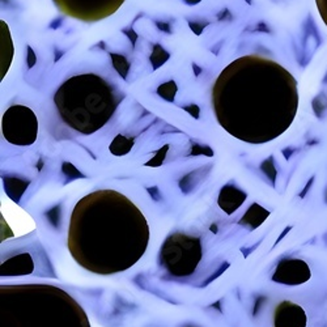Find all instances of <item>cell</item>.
Here are the masks:
<instances>
[{
	"label": "cell",
	"mask_w": 327,
	"mask_h": 327,
	"mask_svg": "<svg viewBox=\"0 0 327 327\" xmlns=\"http://www.w3.org/2000/svg\"><path fill=\"white\" fill-rule=\"evenodd\" d=\"M212 106L228 134L250 144H263L292 124L299 109L297 81L275 60L245 55L218 75Z\"/></svg>",
	"instance_id": "obj_1"
},
{
	"label": "cell",
	"mask_w": 327,
	"mask_h": 327,
	"mask_svg": "<svg viewBox=\"0 0 327 327\" xmlns=\"http://www.w3.org/2000/svg\"><path fill=\"white\" fill-rule=\"evenodd\" d=\"M54 102L64 123L80 134L91 135L109 122L119 99L100 75L81 74L60 85Z\"/></svg>",
	"instance_id": "obj_2"
},
{
	"label": "cell",
	"mask_w": 327,
	"mask_h": 327,
	"mask_svg": "<svg viewBox=\"0 0 327 327\" xmlns=\"http://www.w3.org/2000/svg\"><path fill=\"white\" fill-rule=\"evenodd\" d=\"M202 257L201 241L185 234H173L161 249V260L174 276H187L197 268Z\"/></svg>",
	"instance_id": "obj_3"
},
{
	"label": "cell",
	"mask_w": 327,
	"mask_h": 327,
	"mask_svg": "<svg viewBox=\"0 0 327 327\" xmlns=\"http://www.w3.org/2000/svg\"><path fill=\"white\" fill-rule=\"evenodd\" d=\"M1 132L11 144L32 145L38 135V119L28 106L13 105L3 114Z\"/></svg>",
	"instance_id": "obj_4"
},
{
	"label": "cell",
	"mask_w": 327,
	"mask_h": 327,
	"mask_svg": "<svg viewBox=\"0 0 327 327\" xmlns=\"http://www.w3.org/2000/svg\"><path fill=\"white\" fill-rule=\"evenodd\" d=\"M60 12L84 22H97L115 13L124 0H53Z\"/></svg>",
	"instance_id": "obj_5"
},
{
	"label": "cell",
	"mask_w": 327,
	"mask_h": 327,
	"mask_svg": "<svg viewBox=\"0 0 327 327\" xmlns=\"http://www.w3.org/2000/svg\"><path fill=\"white\" fill-rule=\"evenodd\" d=\"M312 276L309 266L301 259H284L278 264L272 280L285 285H300Z\"/></svg>",
	"instance_id": "obj_6"
},
{
	"label": "cell",
	"mask_w": 327,
	"mask_h": 327,
	"mask_svg": "<svg viewBox=\"0 0 327 327\" xmlns=\"http://www.w3.org/2000/svg\"><path fill=\"white\" fill-rule=\"evenodd\" d=\"M305 310L291 301H283L275 309V327H306Z\"/></svg>",
	"instance_id": "obj_7"
},
{
	"label": "cell",
	"mask_w": 327,
	"mask_h": 327,
	"mask_svg": "<svg viewBox=\"0 0 327 327\" xmlns=\"http://www.w3.org/2000/svg\"><path fill=\"white\" fill-rule=\"evenodd\" d=\"M246 194L237 189L233 185H226L221 189L220 195H218V206L222 211H225L228 215H232L233 212L238 210L242 203L246 199Z\"/></svg>",
	"instance_id": "obj_8"
},
{
	"label": "cell",
	"mask_w": 327,
	"mask_h": 327,
	"mask_svg": "<svg viewBox=\"0 0 327 327\" xmlns=\"http://www.w3.org/2000/svg\"><path fill=\"white\" fill-rule=\"evenodd\" d=\"M33 271V262L28 254H21L4 262L1 266V275H25Z\"/></svg>",
	"instance_id": "obj_9"
},
{
	"label": "cell",
	"mask_w": 327,
	"mask_h": 327,
	"mask_svg": "<svg viewBox=\"0 0 327 327\" xmlns=\"http://www.w3.org/2000/svg\"><path fill=\"white\" fill-rule=\"evenodd\" d=\"M268 215H270V212L267 210H264L262 206L255 203L247 210V212L243 215V218L239 220V222H241V225H247L250 229H255L267 218Z\"/></svg>",
	"instance_id": "obj_10"
},
{
	"label": "cell",
	"mask_w": 327,
	"mask_h": 327,
	"mask_svg": "<svg viewBox=\"0 0 327 327\" xmlns=\"http://www.w3.org/2000/svg\"><path fill=\"white\" fill-rule=\"evenodd\" d=\"M132 140L130 139H127V137L122 136V135H118L113 140V143L110 144V152L113 153V155L120 156V155H126L127 152L130 151L131 148H132Z\"/></svg>",
	"instance_id": "obj_11"
},
{
	"label": "cell",
	"mask_w": 327,
	"mask_h": 327,
	"mask_svg": "<svg viewBox=\"0 0 327 327\" xmlns=\"http://www.w3.org/2000/svg\"><path fill=\"white\" fill-rule=\"evenodd\" d=\"M176 84H174L173 81H169V83L161 85V88L158 89V93H160L162 97H165L166 100H173L174 99V95H176Z\"/></svg>",
	"instance_id": "obj_12"
},
{
	"label": "cell",
	"mask_w": 327,
	"mask_h": 327,
	"mask_svg": "<svg viewBox=\"0 0 327 327\" xmlns=\"http://www.w3.org/2000/svg\"><path fill=\"white\" fill-rule=\"evenodd\" d=\"M229 267V263L228 262H224V263L221 264V266H220V268H218V271H216V272H214V274H212V276H210V278L207 279V280H206V282L203 283V287H207L208 284H210V283H212L215 280V279H218V276H220V275L222 274V272H225V270L226 268Z\"/></svg>",
	"instance_id": "obj_13"
},
{
	"label": "cell",
	"mask_w": 327,
	"mask_h": 327,
	"mask_svg": "<svg viewBox=\"0 0 327 327\" xmlns=\"http://www.w3.org/2000/svg\"><path fill=\"white\" fill-rule=\"evenodd\" d=\"M316 1L321 17H322V20L325 21V24L327 25V0H316Z\"/></svg>",
	"instance_id": "obj_14"
},
{
	"label": "cell",
	"mask_w": 327,
	"mask_h": 327,
	"mask_svg": "<svg viewBox=\"0 0 327 327\" xmlns=\"http://www.w3.org/2000/svg\"><path fill=\"white\" fill-rule=\"evenodd\" d=\"M49 218L54 226H58V224H59V208H55L51 212H49Z\"/></svg>",
	"instance_id": "obj_15"
},
{
	"label": "cell",
	"mask_w": 327,
	"mask_h": 327,
	"mask_svg": "<svg viewBox=\"0 0 327 327\" xmlns=\"http://www.w3.org/2000/svg\"><path fill=\"white\" fill-rule=\"evenodd\" d=\"M257 246H258V243H255L253 247H249V249H241V250H242L243 255H245V257H247V255H249V253H251V251H253V250L255 249Z\"/></svg>",
	"instance_id": "obj_16"
},
{
	"label": "cell",
	"mask_w": 327,
	"mask_h": 327,
	"mask_svg": "<svg viewBox=\"0 0 327 327\" xmlns=\"http://www.w3.org/2000/svg\"><path fill=\"white\" fill-rule=\"evenodd\" d=\"M326 198H327V195H326Z\"/></svg>",
	"instance_id": "obj_17"
}]
</instances>
